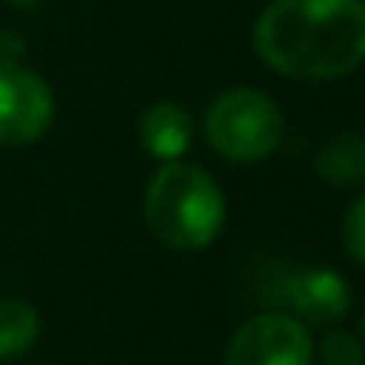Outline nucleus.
Masks as SVG:
<instances>
[{
  "label": "nucleus",
  "mask_w": 365,
  "mask_h": 365,
  "mask_svg": "<svg viewBox=\"0 0 365 365\" xmlns=\"http://www.w3.org/2000/svg\"><path fill=\"white\" fill-rule=\"evenodd\" d=\"M255 54L279 76L329 83L365 58L361 0H272L255 22Z\"/></svg>",
  "instance_id": "1"
},
{
  "label": "nucleus",
  "mask_w": 365,
  "mask_h": 365,
  "mask_svg": "<svg viewBox=\"0 0 365 365\" xmlns=\"http://www.w3.org/2000/svg\"><path fill=\"white\" fill-rule=\"evenodd\" d=\"M143 219L168 251H205L226 226V197L201 165L161 161L143 194Z\"/></svg>",
  "instance_id": "2"
},
{
  "label": "nucleus",
  "mask_w": 365,
  "mask_h": 365,
  "mask_svg": "<svg viewBox=\"0 0 365 365\" xmlns=\"http://www.w3.org/2000/svg\"><path fill=\"white\" fill-rule=\"evenodd\" d=\"M205 136L219 158L233 165H251L279 150L287 136V122L279 104L269 93L251 86H233L208 104Z\"/></svg>",
  "instance_id": "3"
},
{
  "label": "nucleus",
  "mask_w": 365,
  "mask_h": 365,
  "mask_svg": "<svg viewBox=\"0 0 365 365\" xmlns=\"http://www.w3.org/2000/svg\"><path fill=\"white\" fill-rule=\"evenodd\" d=\"M312 358L308 326L287 312L251 315L226 347V365H312Z\"/></svg>",
  "instance_id": "4"
},
{
  "label": "nucleus",
  "mask_w": 365,
  "mask_h": 365,
  "mask_svg": "<svg viewBox=\"0 0 365 365\" xmlns=\"http://www.w3.org/2000/svg\"><path fill=\"white\" fill-rule=\"evenodd\" d=\"M54 122V90L19 61H0V143H36Z\"/></svg>",
  "instance_id": "5"
},
{
  "label": "nucleus",
  "mask_w": 365,
  "mask_h": 365,
  "mask_svg": "<svg viewBox=\"0 0 365 365\" xmlns=\"http://www.w3.org/2000/svg\"><path fill=\"white\" fill-rule=\"evenodd\" d=\"M283 301L290 304L294 319L333 326L351 312V287L333 269H304L283 283Z\"/></svg>",
  "instance_id": "6"
},
{
  "label": "nucleus",
  "mask_w": 365,
  "mask_h": 365,
  "mask_svg": "<svg viewBox=\"0 0 365 365\" xmlns=\"http://www.w3.org/2000/svg\"><path fill=\"white\" fill-rule=\"evenodd\" d=\"M140 143L150 158L158 161H179L190 147V136H194V122H190V111L175 104V101H158L150 104L143 115H140Z\"/></svg>",
  "instance_id": "7"
},
{
  "label": "nucleus",
  "mask_w": 365,
  "mask_h": 365,
  "mask_svg": "<svg viewBox=\"0 0 365 365\" xmlns=\"http://www.w3.org/2000/svg\"><path fill=\"white\" fill-rule=\"evenodd\" d=\"M315 172L329 187H358L365 179V140L358 133H340L326 140L315 154Z\"/></svg>",
  "instance_id": "8"
},
{
  "label": "nucleus",
  "mask_w": 365,
  "mask_h": 365,
  "mask_svg": "<svg viewBox=\"0 0 365 365\" xmlns=\"http://www.w3.org/2000/svg\"><path fill=\"white\" fill-rule=\"evenodd\" d=\"M40 336V315L22 297H0V361L26 354Z\"/></svg>",
  "instance_id": "9"
},
{
  "label": "nucleus",
  "mask_w": 365,
  "mask_h": 365,
  "mask_svg": "<svg viewBox=\"0 0 365 365\" xmlns=\"http://www.w3.org/2000/svg\"><path fill=\"white\" fill-rule=\"evenodd\" d=\"M322 365H361V344L347 329H329L319 344Z\"/></svg>",
  "instance_id": "10"
},
{
  "label": "nucleus",
  "mask_w": 365,
  "mask_h": 365,
  "mask_svg": "<svg viewBox=\"0 0 365 365\" xmlns=\"http://www.w3.org/2000/svg\"><path fill=\"white\" fill-rule=\"evenodd\" d=\"M340 237H344L347 258H351L354 265H361V258H365V201H361V197L351 201V208H347V215H344Z\"/></svg>",
  "instance_id": "11"
},
{
  "label": "nucleus",
  "mask_w": 365,
  "mask_h": 365,
  "mask_svg": "<svg viewBox=\"0 0 365 365\" xmlns=\"http://www.w3.org/2000/svg\"><path fill=\"white\" fill-rule=\"evenodd\" d=\"M11 8H22V11H33V8H40V4H47V0H8Z\"/></svg>",
  "instance_id": "12"
}]
</instances>
